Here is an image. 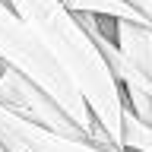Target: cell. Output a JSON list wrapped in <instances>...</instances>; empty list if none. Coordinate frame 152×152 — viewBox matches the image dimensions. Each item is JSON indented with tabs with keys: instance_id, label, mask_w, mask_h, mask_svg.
<instances>
[{
	"instance_id": "7",
	"label": "cell",
	"mask_w": 152,
	"mask_h": 152,
	"mask_svg": "<svg viewBox=\"0 0 152 152\" xmlns=\"http://www.w3.org/2000/svg\"><path fill=\"white\" fill-rule=\"evenodd\" d=\"M136 10H140L142 16H146V22L152 26V0H140V3H136Z\"/></svg>"
},
{
	"instance_id": "9",
	"label": "cell",
	"mask_w": 152,
	"mask_h": 152,
	"mask_svg": "<svg viewBox=\"0 0 152 152\" xmlns=\"http://www.w3.org/2000/svg\"><path fill=\"white\" fill-rule=\"evenodd\" d=\"M0 152H3V149H0Z\"/></svg>"
},
{
	"instance_id": "1",
	"label": "cell",
	"mask_w": 152,
	"mask_h": 152,
	"mask_svg": "<svg viewBox=\"0 0 152 152\" xmlns=\"http://www.w3.org/2000/svg\"><path fill=\"white\" fill-rule=\"evenodd\" d=\"M3 3L22 19L32 38L45 48V54L79 92L95 127L111 140V146L121 149V89L114 83L108 64L102 60V54L83 32V26L76 22V16L66 13L57 0H3Z\"/></svg>"
},
{
	"instance_id": "5",
	"label": "cell",
	"mask_w": 152,
	"mask_h": 152,
	"mask_svg": "<svg viewBox=\"0 0 152 152\" xmlns=\"http://www.w3.org/2000/svg\"><path fill=\"white\" fill-rule=\"evenodd\" d=\"M66 13L73 16H95L108 19V22H133V26H149L142 13H136L133 7H127L124 0H57ZM152 28V26H149Z\"/></svg>"
},
{
	"instance_id": "4",
	"label": "cell",
	"mask_w": 152,
	"mask_h": 152,
	"mask_svg": "<svg viewBox=\"0 0 152 152\" xmlns=\"http://www.w3.org/2000/svg\"><path fill=\"white\" fill-rule=\"evenodd\" d=\"M0 149L3 152H124V149H102L95 142L35 127L28 121H19L16 114L3 111V108H0Z\"/></svg>"
},
{
	"instance_id": "8",
	"label": "cell",
	"mask_w": 152,
	"mask_h": 152,
	"mask_svg": "<svg viewBox=\"0 0 152 152\" xmlns=\"http://www.w3.org/2000/svg\"><path fill=\"white\" fill-rule=\"evenodd\" d=\"M124 3H127V7H133V10H136V3H140V0H124ZM136 13H140V10H136Z\"/></svg>"
},
{
	"instance_id": "6",
	"label": "cell",
	"mask_w": 152,
	"mask_h": 152,
	"mask_svg": "<svg viewBox=\"0 0 152 152\" xmlns=\"http://www.w3.org/2000/svg\"><path fill=\"white\" fill-rule=\"evenodd\" d=\"M121 149L124 152H152V127L142 124L140 117H133L124 108L121 117Z\"/></svg>"
},
{
	"instance_id": "2",
	"label": "cell",
	"mask_w": 152,
	"mask_h": 152,
	"mask_svg": "<svg viewBox=\"0 0 152 152\" xmlns=\"http://www.w3.org/2000/svg\"><path fill=\"white\" fill-rule=\"evenodd\" d=\"M0 64L10 66L13 73L26 76L32 86H38V89L66 114V121L73 124L89 142L102 146V149H117V146H111V140L95 127L86 102L79 98V92H76L73 86H70V79L57 70V64L45 54V48L32 38V32L22 26V19H19L3 0H0Z\"/></svg>"
},
{
	"instance_id": "3",
	"label": "cell",
	"mask_w": 152,
	"mask_h": 152,
	"mask_svg": "<svg viewBox=\"0 0 152 152\" xmlns=\"http://www.w3.org/2000/svg\"><path fill=\"white\" fill-rule=\"evenodd\" d=\"M0 108L10 111V114H16L19 121L35 124V127L64 133V136H76V140H86L83 133L66 121V114L60 111L38 86H32L26 76L13 73V70L3 66V64H0ZM86 142H89V140H86Z\"/></svg>"
}]
</instances>
